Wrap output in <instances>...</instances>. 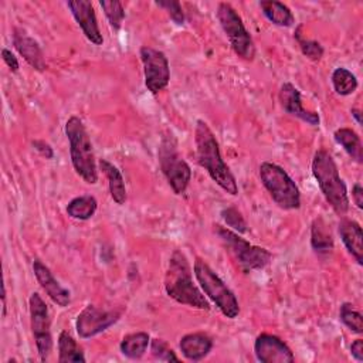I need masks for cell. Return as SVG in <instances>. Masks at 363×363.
I'll use <instances>...</instances> for the list:
<instances>
[{
	"label": "cell",
	"mask_w": 363,
	"mask_h": 363,
	"mask_svg": "<svg viewBox=\"0 0 363 363\" xmlns=\"http://www.w3.org/2000/svg\"><path fill=\"white\" fill-rule=\"evenodd\" d=\"M182 354L190 362H199L204 359L213 349V339L203 332H193L182 336L179 342Z\"/></svg>",
	"instance_id": "d6986e66"
},
{
	"label": "cell",
	"mask_w": 363,
	"mask_h": 363,
	"mask_svg": "<svg viewBox=\"0 0 363 363\" xmlns=\"http://www.w3.org/2000/svg\"><path fill=\"white\" fill-rule=\"evenodd\" d=\"M157 7H162L167 11V14L170 16V18L177 24L182 26L184 23V13L182 10V6L179 1L176 0H157L155 1Z\"/></svg>",
	"instance_id": "d6a6232c"
},
{
	"label": "cell",
	"mask_w": 363,
	"mask_h": 363,
	"mask_svg": "<svg viewBox=\"0 0 363 363\" xmlns=\"http://www.w3.org/2000/svg\"><path fill=\"white\" fill-rule=\"evenodd\" d=\"M254 353L261 363H292L295 356L291 347L278 336L259 333L254 342Z\"/></svg>",
	"instance_id": "4fadbf2b"
},
{
	"label": "cell",
	"mask_w": 363,
	"mask_h": 363,
	"mask_svg": "<svg viewBox=\"0 0 363 363\" xmlns=\"http://www.w3.org/2000/svg\"><path fill=\"white\" fill-rule=\"evenodd\" d=\"M96 208H98L96 199L91 194H84V196L74 197L67 204L65 211L71 218L85 221V220H89L95 214Z\"/></svg>",
	"instance_id": "484cf974"
},
{
	"label": "cell",
	"mask_w": 363,
	"mask_h": 363,
	"mask_svg": "<svg viewBox=\"0 0 363 363\" xmlns=\"http://www.w3.org/2000/svg\"><path fill=\"white\" fill-rule=\"evenodd\" d=\"M339 319L342 323L352 332L360 335L363 332V319L362 313L350 303V302H343L339 309Z\"/></svg>",
	"instance_id": "83f0119b"
},
{
	"label": "cell",
	"mask_w": 363,
	"mask_h": 363,
	"mask_svg": "<svg viewBox=\"0 0 363 363\" xmlns=\"http://www.w3.org/2000/svg\"><path fill=\"white\" fill-rule=\"evenodd\" d=\"M64 130L68 139L71 163L75 173L85 183L95 184L98 182L96 160H95L94 147L84 122L78 116L72 115L67 119Z\"/></svg>",
	"instance_id": "277c9868"
},
{
	"label": "cell",
	"mask_w": 363,
	"mask_h": 363,
	"mask_svg": "<svg viewBox=\"0 0 363 363\" xmlns=\"http://www.w3.org/2000/svg\"><path fill=\"white\" fill-rule=\"evenodd\" d=\"M330 79H332L335 92L342 96L352 95L357 89V85H359L356 75L345 67H339V68L333 69Z\"/></svg>",
	"instance_id": "4316f807"
},
{
	"label": "cell",
	"mask_w": 363,
	"mask_h": 363,
	"mask_svg": "<svg viewBox=\"0 0 363 363\" xmlns=\"http://www.w3.org/2000/svg\"><path fill=\"white\" fill-rule=\"evenodd\" d=\"M58 362L69 363V362H86L82 349L78 346L77 340L67 332L61 330L58 335Z\"/></svg>",
	"instance_id": "d4e9b609"
},
{
	"label": "cell",
	"mask_w": 363,
	"mask_h": 363,
	"mask_svg": "<svg viewBox=\"0 0 363 363\" xmlns=\"http://www.w3.org/2000/svg\"><path fill=\"white\" fill-rule=\"evenodd\" d=\"M139 57L143 65L145 85L152 95L163 91L170 81V67L166 54L149 45H142Z\"/></svg>",
	"instance_id": "8fae6325"
},
{
	"label": "cell",
	"mask_w": 363,
	"mask_h": 363,
	"mask_svg": "<svg viewBox=\"0 0 363 363\" xmlns=\"http://www.w3.org/2000/svg\"><path fill=\"white\" fill-rule=\"evenodd\" d=\"M7 306H6V285L1 284V316H6Z\"/></svg>",
	"instance_id": "74e56055"
},
{
	"label": "cell",
	"mask_w": 363,
	"mask_h": 363,
	"mask_svg": "<svg viewBox=\"0 0 363 363\" xmlns=\"http://www.w3.org/2000/svg\"><path fill=\"white\" fill-rule=\"evenodd\" d=\"M352 199L357 208H363V187L360 183H354L352 187Z\"/></svg>",
	"instance_id": "d590c367"
},
{
	"label": "cell",
	"mask_w": 363,
	"mask_h": 363,
	"mask_svg": "<svg viewBox=\"0 0 363 363\" xmlns=\"http://www.w3.org/2000/svg\"><path fill=\"white\" fill-rule=\"evenodd\" d=\"M98 164H99V169L102 170V173L108 179V187H109V194H111L112 200L119 206L125 204L126 186H125V180H123L121 170L106 159H99Z\"/></svg>",
	"instance_id": "44dd1931"
},
{
	"label": "cell",
	"mask_w": 363,
	"mask_h": 363,
	"mask_svg": "<svg viewBox=\"0 0 363 363\" xmlns=\"http://www.w3.org/2000/svg\"><path fill=\"white\" fill-rule=\"evenodd\" d=\"M194 143L199 164L208 173L213 182H216V184H218L225 193L237 196V180L221 156L220 145L216 135L213 133L210 126L201 119H197L196 122Z\"/></svg>",
	"instance_id": "6da1fadb"
},
{
	"label": "cell",
	"mask_w": 363,
	"mask_h": 363,
	"mask_svg": "<svg viewBox=\"0 0 363 363\" xmlns=\"http://www.w3.org/2000/svg\"><path fill=\"white\" fill-rule=\"evenodd\" d=\"M159 164L163 176L174 194H183L191 180V169L177 150V142L172 132L163 133L159 150Z\"/></svg>",
	"instance_id": "ba28073f"
},
{
	"label": "cell",
	"mask_w": 363,
	"mask_h": 363,
	"mask_svg": "<svg viewBox=\"0 0 363 363\" xmlns=\"http://www.w3.org/2000/svg\"><path fill=\"white\" fill-rule=\"evenodd\" d=\"M150 353L155 359L162 362H179V357L173 352V349L163 340V339H152L150 343Z\"/></svg>",
	"instance_id": "1f68e13d"
},
{
	"label": "cell",
	"mask_w": 363,
	"mask_h": 363,
	"mask_svg": "<svg viewBox=\"0 0 363 363\" xmlns=\"http://www.w3.org/2000/svg\"><path fill=\"white\" fill-rule=\"evenodd\" d=\"M217 20L228 38L233 51L245 61H252L255 57V44L245 28L242 18L230 3H218L216 11Z\"/></svg>",
	"instance_id": "9c48e42d"
},
{
	"label": "cell",
	"mask_w": 363,
	"mask_h": 363,
	"mask_svg": "<svg viewBox=\"0 0 363 363\" xmlns=\"http://www.w3.org/2000/svg\"><path fill=\"white\" fill-rule=\"evenodd\" d=\"M350 354L357 362H363V340L362 339H356V340L352 342V345H350Z\"/></svg>",
	"instance_id": "8d00e7d4"
},
{
	"label": "cell",
	"mask_w": 363,
	"mask_h": 363,
	"mask_svg": "<svg viewBox=\"0 0 363 363\" xmlns=\"http://www.w3.org/2000/svg\"><path fill=\"white\" fill-rule=\"evenodd\" d=\"M333 138L337 145L359 164L363 163V146L360 136L350 128H339L335 130Z\"/></svg>",
	"instance_id": "603a6c76"
},
{
	"label": "cell",
	"mask_w": 363,
	"mask_h": 363,
	"mask_svg": "<svg viewBox=\"0 0 363 363\" xmlns=\"http://www.w3.org/2000/svg\"><path fill=\"white\" fill-rule=\"evenodd\" d=\"M33 143V147L45 159H52L54 157V150L51 147L50 143H47L45 140H41V139H35L31 142Z\"/></svg>",
	"instance_id": "836d02e7"
},
{
	"label": "cell",
	"mask_w": 363,
	"mask_h": 363,
	"mask_svg": "<svg viewBox=\"0 0 363 363\" xmlns=\"http://www.w3.org/2000/svg\"><path fill=\"white\" fill-rule=\"evenodd\" d=\"M279 102L282 109L289 113L291 116H295L305 123L311 126H318L320 122L319 113L315 111H308L302 105V96L298 88L292 85L291 82H284L279 89Z\"/></svg>",
	"instance_id": "9a60e30c"
},
{
	"label": "cell",
	"mask_w": 363,
	"mask_h": 363,
	"mask_svg": "<svg viewBox=\"0 0 363 363\" xmlns=\"http://www.w3.org/2000/svg\"><path fill=\"white\" fill-rule=\"evenodd\" d=\"M311 247L318 257H328L335 248V241L323 217H316L311 224Z\"/></svg>",
	"instance_id": "ffe728a7"
},
{
	"label": "cell",
	"mask_w": 363,
	"mask_h": 363,
	"mask_svg": "<svg viewBox=\"0 0 363 363\" xmlns=\"http://www.w3.org/2000/svg\"><path fill=\"white\" fill-rule=\"evenodd\" d=\"M28 311H30V326H31V332L34 336L40 360L47 362L52 350L51 318H50L48 306L38 292H33L30 295Z\"/></svg>",
	"instance_id": "30bf717a"
},
{
	"label": "cell",
	"mask_w": 363,
	"mask_h": 363,
	"mask_svg": "<svg viewBox=\"0 0 363 363\" xmlns=\"http://www.w3.org/2000/svg\"><path fill=\"white\" fill-rule=\"evenodd\" d=\"M99 6L104 10L105 17L108 18L111 27L113 30H119L122 27V21L125 18V9L121 1L118 0H111V1H99Z\"/></svg>",
	"instance_id": "f1b7e54d"
},
{
	"label": "cell",
	"mask_w": 363,
	"mask_h": 363,
	"mask_svg": "<svg viewBox=\"0 0 363 363\" xmlns=\"http://www.w3.org/2000/svg\"><path fill=\"white\" fill-rule=\"evenodd\" d=\"M149 343H150V336L146 332H133L123 336V339L121 340L119 349L125 357L136 360L146 353Z\"/></svg>",
	"instance_id": "cb8c5ba5"
},
{
	"label": "cell",
	"mask_w": 363,
	"mask_h": 363,
	"mask_svg": "<svg viewBox=\"0 0 363 363\" xmlns=\"http://www.w3.org/2000/svg\"><path fill=\"white\" fill-rule=\"evenodd\" d=\"M193 271L200 288L220 309V312L228 319H235L240 313V303L227 284L201 258H196Z\"/></svg>",
	"instance_id": "52a82bcc"
},
{
	"label": "cell",
	"mask_w": 363,
	"mask_h": 363,
	"mask_svg": "<svg viewBox=\"0 0 363 363\" xmlns=\"http://www.w3.org/2000/svg\"><path fill=\"white\" fill-rule=\"evenodd\" d=\"M121 318V312L101 309L95 305H86L77 316L75 329L79 337L89 339L102 332L108 328L115 325Z\"/></svg>",
	"instance_id": "7c38bea8"
},
{
	"label": "cell",
	"mask_w": 363,
	"mask_h": 363,
	"mask_svg": "<svg viewBox=\"0 0 363 363\" xmlns=\"http://www.w3.org/2000/svg\"><path fill=\"white\" fill-rule=\"evenodd\" d=\"M339 235L347 250V252L354 258V261L363 264V233L357 221L343 217L339 221Z\"/></svg>",
	"instance_id": "ac0fdd59"
},
{
	"label": "cell",
	"mask_w": 363,
	"mask_h": 363,
	"mask_svg": "<svg viewBox=\"0 0 363 363\" xmlns=\"http://www.w3.org/2000/svg\"><path fill=\"white\" fill-rule=\"evenodd\" d=\"M214 231L220 241L224 244L225 250L244 272L264 269L271 262L272 254L267 248L251 244L228 227L216 224Z\"/></svg>",
	"instance_id": "5b68a950"
},
{
	"label": "cell",
	"mask_w": 363,
	"mask_h": 363,
	"mask_svg": "<svg viewBox=\"0 0 363 363\" xmlns=\"http://www.w3.org/2000/svg\"><path fill=\"white\" fill-rule=\"evenodd\" d=\"M13 45L30 67H33L37 71H44L47 68L45 58L40 44L34 38L27 35V33H24L23 30H13Z\"/></svg>",
	"instance_id": "e0dca14e"
},
{
	"label": "cell",
	"mask_w": 363,
	"mask_h": 363,
	"mask_svg": "<svg viewBox=\"0 0 363 363\" xmlns=\"http://www.w3.org/2000/svg\"><path fill=\"white\" fill-rule=\"evenodd\" d=\"M220 216L221 218L224 220V223L227 224V227L238 234H244L248 231V225H247V221L244 220L242 214L233 206L230 207H224L221 211H220Z\"/></svg>",
	"instance_id": "f546056e"
},
{
	"label": "cell",
	"mask_w": 363,
	"mask_h": 363,
	"mask_svg": "<svg viewBox=\"0 0 363 363\" xmlns=\"http://www.w3.org/2000/svg\"><path fill=\"white\" fill-rule=\"evenodd\" d=\"M164 291L167 296L182 305L201 311H210L211 308L204 294L194 285L190 264L180 250H174L169 258L164 274Z\"/></svg>",
	"instance_id": "7a4b0ae2"
},
{
	"label": "cell",
	"mask_w": 363,
	"mask_h": 363,
	"mask_svg": "<svg viewBox=\"0 0 363 363\" xmlns=\"http://www.w3.org/2000/svg\"><path fill=\"white\" fill-rule=\"evenodd\" d=\"M33 272L34 277L37 279V282L40 284V286L43 288V291L48 295V298L57 303L61 308H65L69 305L71 302V294L67 288H64L52 275V272L50 271V268L40 259H34L33 261Z\"/></svg>",
	"instance_id": "2e32d148"
},
{
	"label": "cell",
	"mask_w": 363,
	"mask_h": 363,
	"mask_svg": "<svg viewBox=\"0 0 363 363\" xmlns=\"http://www.w3.org/2000/svg\"><path fill=\"white\" fill-rule=\"evenodd\" d=\"M312 174L333 211L339 216H345L349 210L347 187L339 174L336 162L328 150L319 149L315 152Z\"/></svg>",
	"instance_id": "3957f363"
},
{
	"label": "cell",
	"mask_w": 363,
	"mask_h": 363,
	"mask_svg": "<svg viewBox=\"0 0 363 363\" xmlns=\"http://www.w3.org/2000/svg\"><path fill=\"white\" fill-rule=\"evenodd\" d=\"M67 7L69 9L72 17L78 23L79 28L85 34V37L95 45H102L104 37L101 34L94 6L88 0H69L67 1Z\"/></svg>",
	"instance_id": "5bb4252c"
},
{
	"label": "cell",
	"mask_w": 363,
	"mask_h": 363,
	"mask_svg": "<svg viewBox=\"0 0 363 363\" xmlns=\"http://www.w3.org/2000/svg\"><path fill=\"white\" fill-rule=\"evenodd\" d=\"M350 113H352V116L354 118L356 123H357V125H362V112H360V109L352 108V109H350Z\"/></svg>",
	"instance_id": "f35d334b"
},
{
	"label": "cell",
	"mask_w": 363,
	"mask_h": 363,
	"mask_svg": "<svg viewBox=\"0 0 363 363\" xmlns=\"http://www.w3.org/2000/svg\"><path fill=\"white\" fill-rule=\"evenodd\" d=\"M258 173L262 186L279 208L298 210L301 207L299 187L284 167L272 162H262Z\"/></svg>",
	"instance_id": "8992f818"
},
{
	"label": "cell",
	"mask_w": 363,
	"mask_h": 363,
	"mask_svg": "<svg viewBox=\"0 0 363 363\" xmlns=\"http://www.w3.org/2000/svg\"><path fill=\"white\" fill-rule=\"evenodd\" d=\"M295 38L299 44V48H301V52L311 61H319L322 57H323V47L320 45V43L315 41V40H308V38H303L299 33V28L295 31Z\"/></svg>",
	"instance_id": "4dcf8cb0"
},
{
	"label": "cell",
	"mask_w": 363,
	"mask_h": 363,
	"mask_svg": "<svg viewBox=\"0 0 363 363\" xmlns=\"http://www.w3.org/2000/svg\"><path fill=\"white\" fill-rule=\"evenodd\" d=\"M259 7L264 16L278 27H291L295 23V17L291 9L281 1L262 0L259 1Z\"/></svg>",
	"instance_id": "7402d4cb"
},
{
	"label": "cell",
	"mask_w": 363,
	"mask_h": 363,
	"mask_svg": "<svg viewBox=\"0 0 363 363\" xmlns=\"http://www.w3.org/2000/svg\"><path fill=\"white\" fill-rule=\"evenodd\" d=\"M1 58H3L4 64L9 67V69H10L11 72H17V71H18V68H20L18 60H17V57H16L10 50L3 48V50H1Z\"/></svg>",
	"instance_id": "e575fe53"
}]
</instances>
